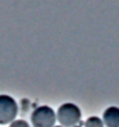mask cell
Masks as SVG:
<instances>
[{"mask_svg":"<svg viewBox=\"0 0 119 127\" xmlns=\"http://www.w3.org/2000/svg\"><path fill=\"white\" fill-rule=\"evenodd\" d=\"M56 119L62 127H74L81 119V112L74 103H63L56 112Z\"/></svg>","mask_w":119,"mask_h":127,"instance_id":"6da1fadb","label":"cell"},{"mask_svg":"<svg viewBox=\"0 0 119 127\" xmlns=\"http://www.w3.org/2000/svg\"><path fill=\"white\" fill-rule=\"evenodd\" d=\"M56 113L49 106H38L31 113V123L34 127H55Z\"/></svg>","mask_w":119,"mask_h":127,"instance_id":"7a4b0ae2","label":"cell"},{"mask_svg":"<svg viewBox=\"0 0 119 127\" xmlns=\"http://www.w3.org/2000/svg\"><path fill=\"white\" fill-rule=\"evenodd\" d=\"M18 113L17 102L8 95H0V124L13 123Z\"/></svg>","mask_w":119,"mask_h":127,"instance_id":"3957f363","label":"cell"},{"mask_svg":"<svg viewBox=\"0 0 119 127\" xmlns=\"http://www.w3.org/2000/svg\"><path fill=\"white\" fill-rule=\"evenodd\" d=\"M102 122L107 127H119V108L111 106L104 112Z\"/></svg>","mask_w":119,"mask_h":127,"instance_id":"277c9868","label":"cell"},{"mask_svg":"<svg viewBox=\"0 0 119 127\" xmlns=\"http://www.w3.org/2000/svg\"><path fill=\"white\" fill-rule=\"evenodd\" d=\"M86 127H104V122H102L100 117H95V116H93V117L87 119Z\"/></svg>","mask_w":119,"mask_h":127,"instance_id":"5b68a950","label":"cell"},{"mask_svg":"<svg viewBox=\"0 0 119 127\" xmlns=\"http://www.w3.org/2000/svg\"><path fill=\"white\" fill-rule=\"evenodd\" d=\"M10 127H30V124L27 123L25 120H14L10 124Z\"/></svg>","mask_w":119,"mask_h":127,"instance_id":"8992f818","label":"cell"},{"mask_svg":"<svg viewBox=\"0 0 119 127\" xmlns=\"http://www.w3.org/2000/svg\"><path fill=\"white\" fill-rule=\"evenodd\" d=\"M74 127H81V126H74Z\"/></svg>","mask_w":119,"mask_h":127,"instance_id":"52a82bcc","label":"cell"},{"mask_svg":"<svg viewBox=\"0 0 119 127\" xmlns=\"http://www.w3.org/2000/svg\"><path fill=\"white\" fill-rule=\"evenodd\" d=\"M55 127H62V126H55Z\"/></svg>","mask_w":119,"mask_h":127,"instance_id":"ba28073f","label":"cell"}]
</instances>
